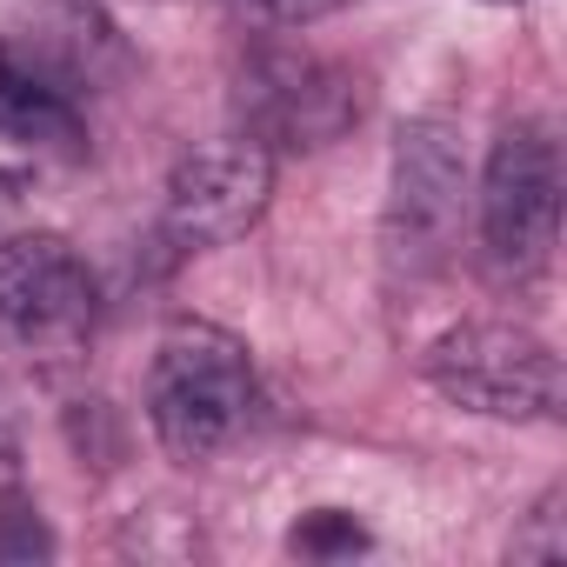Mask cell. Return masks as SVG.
<instances>
[{"instance_id": "cell-1", "label": "cell", "mask_w": 567, "mask_h": 567, "mask_svg": "<svg viewBox=\"0 0 567 567\" xmlns=\"http://www.w3.org/2000/svg\"><path fill=\"white\" fill-rule=\"evenodd\" d=\"M254 414V361L214 321H174L147 361V427L181 467H207Z\"/></svg>"}, {"instance_id": "cell-2", "label": "cell", "mask_w": 567, "mask_h": 567, "mask_svg": "<svg viewBox=\"0 0 567 567\" xmlns=\"http://www.w3.org/2000/svg\"><path fill=\"white\" fill-rule=\"evenodd\" d=\"M467 214V161L461 134L434 114L401 121L388 161V207H381V260L394 280H427L447 267Z\"/></svg>"}, {"instance_id": "cell-3", "label": "cell", "mask_w": 567, "mask_h": 567, "mask_svg": "<svg viewBox=\"0 0 567 567\" xmlns=\"http://www.w3.org/2000/svg\"><path fill=\"white\" fill-rule=\"evenodd\" d=\"M427 381L487 421H554L567 401L560 354L514 321H467L427 348Z\"/></svg>"}, {"instance_id": "cell-4", "label": "cell", "mask_w": 567, "mask_h": 567, "mask_svg": "<svg viewBox=\"0 0 567 567\" xmlns=\"http://www.w3.org/2000/svg\"><path fill=\"white\" fill-rule=\"evenodd\" d=\"M560 234V147L540 121H514L494 134L481 167V240L494 274L534 280L554 260Z\"/></svg>"}, {"instance_id": "cell-5", "label": "cell", "mask_w": 567, "mask_h": 567, "mask_svg": "<svg viewBox=\"0 0 567 567\" xmlns=\"http://www.w3.org/2000/svg\"><path fill=\"white\" fill-rule=\"evenodd\" d=\"M94 321H101V280L61 234L0 240V328L21 348L68 361L87 348Z\"/></svg>"}, {"instance_id": "cell-6", "label": "cell", "mask_w": 567, "mask_h": 567, "mask_svg": "<svg viewBox=\"0 0 567 567\" xmlns=\"http://www.w3.org/2000/svg\"><path fill=\"white\" fill-rule=\"evenodd\" d=\"M274 200V154L247 134L207 141L194 154H181V167L167 174V200H161V240L174 254H207L240 240Z\"/></svg>"}, {"instance_id": "cell-7", "label": "cell", "mask_w": 567, "mask_h": 567, "mask_svg": "<svg viewBox=\"0 0 567 567\" xmlns=\"http://www.w3.org/2000/svg\"><path fill=\"white\" fill-rule=\"evenodd\" d=\"M240 134L267 154L280 147H328L361 121V81L321 54H254L240 74Z\"/></svg>"}, {"instance_id": "cell-8", "label": "cell", "mask_w": 567, "mask_h": 567, "mask_svg": "<svg viewBox=\"0 0 567 567\" xmlns=\"http://www.w3.org/2000/svg\"><path fill=\"white\" fill-rule=\"evenodd\" d=\"M0 61L68 101H87L121 74V28L94 0H0Z\"/></svg>"}, {"instance_id": "cell-9", "label": "cell", "mask_w": 567, "mask_h": 567, "mask_svg": "<svg viewBox=\"0 0 567 567\" xmlns=\"http://www.w3.org/2000/svg\"><path fill=\"white\" fill-rule=\"evenodd\" d=\"M87 161V114L81 101L28 81L0 61V187H48Z\"/></svg>"}, {"instance_id": "cell-10", "label": "cell", "mask_w": 567, "mask_h": 567, "mask_svg": "<svg viewBox=\"0 0 567 567\" xmlns=\"http://www.w3.org/2000/svg\"><path fill=\"white\" fill-rule=\"evenodd\" d=\"M288 547L308 554V560H341V554H361V547H368V527H361L354 514H341V507H315V514L295 520Z\"/></svg>"}, {"instance_id": "cell-11", "label": "cell", "mask_w": 567, "mask_h": 567, "mask_svg": "<svg viewBox=\"0 0 567 567\" xmlns=\"http://www.w3.org/2000/svg\"><path fill=\"white\" fill-rule=\"evenodd\" d=\"M560 507H567V494H560V487H547V494H540V507H534V514L520 520V534L507 540V554H514V560H534V567L567 560V514H560Z\"/></svg>"}, {"instance_id": "cell-12", "label": "cell", "mask_w": 567, "mask_h": 567, "mask_svg": "<svg viewBox=\"0 0 567 567\" xmlns=\"http://www.w3.org/2000/svg\"><path fill=\"white\" fill-rule=\"evenodd\" d=\"M48 554H54V534L41 527V514L28 507L0 514V560H48Z\"/></svg>"}, {"instance_id": "cell-13", "label": "cell", "mask_w": 567, "mask_h": 567, "mask_svg": "<svg viewBox=\"0 0 567 567\" xmlns=\"http://www.w3.org/2000/svg\"><path fill=\"white\" fill-rule=\"evenodd\" d=\"M254 8L274 21V28H308V21H321V14H334L341 0H254Z\"/></svg>"}, {"instance_id": "cell-14", "label": "cell", "mask_w": 567, "mask_h": 567, "mask_svg": "<svg viewBox=\"0 0 567 567\" xmlns=\"http://www.w3.org/2000/svg\"><path fill=\"white\" fill-rule=\"evenodd\" d=\"M501 8H514V0H501Z\"/></svg>"}]
</instances>
